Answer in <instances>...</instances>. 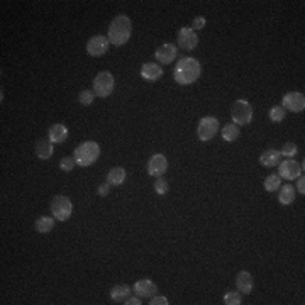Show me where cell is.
<instances>
[{"mask_svg":"<svg viewBox=\"0 0 305 305\" xmlns=\"http://www.w3.org/2000/svg\"><path fill=\"white\" fill-rule=\"evenodd\" d=\"M303 161L302 165L300 163H297L295 160H285L283 163H280V166H278V175L280 178H285V180H297L298 176L302 175L303 171Z\"/></svg>","mask_w":305,"mask_h":305,"instance_id":"ba28073f","label":"cell"},{"mask_svg":"<svg viewBox=\"0 0 305 305\" xmlns=\"http://www.w3.org/2000/svg\"><path fill=\"white\" fill-rule=\"evenodd\" d=\"M200 73H202L200 63H198L195 58L185 56L176 63L175 71H173V78H175V82L180 83V85H192L193 82L198 80Z\"/></svg>","mask_w":305,"mask_h":305,"instance_id":"6da1fadb","label":"cell"},{"mask_svg":"<svg viewBox=\"0 0 305 305\" xmlns=\"http://www.w3.org/2000/svg\"><path fill=\"white\" fill-rule=\"evenodd\" d=\"M109 190H110V183L105 182V183H102V185H98L97 193H98L100 197H107V195H109Z\"/></svg>","mask_w":305,"mask_h":305,"instance_id":"836d02e7","label":"cell"},{"mask_svg":"<svg viewBox=\"0 0 305 305\" xmlns=\"http://www.w3.org/2000/svg\"><path fill=\"white\" fill-rule=\"evenodd\" d=\"M265 190L266 192H276V190H280V187H282V178H280V175H268L266 176V180H265Z\"/></svg>","mask_w":305,"mask_h":305,"instance_id":"d4e9b609","label":"cell"},{"mask_svg":"<svg viewBox=\"0 0 305 305\" xmlns=\"http://www.w3.org/2000/svg\"><path fill=\"white\" fill-rule=\"evenodd\" d=\"M220 134H222V139L224 141H227V143H234V141L238 139L239 134H241L239 125L234 124V122L225 124L224 128H222V131H220Z\"/></svg>","mask_w":305,"mask_h":305,"instance_id":"7402d4cb","label":"cell"},{"mask_svg":"<svg viewBox=\"0 0 305 305\" xmlns=\"http://www.w3.org/2000/svg\"><path fill=\"white\" fill-rule=\"evenodd\" d=\"M134 292L138 293V297H152L156 295L158 287L155 282L148 280V278H143V280H138L134 283Z\"/></svg>","mask_w":305,"mask_h":305,"instance_id":"9a60e30c","label":"cell"},{"mask_svg":"<svg viewBox=\"0 0 305 305\" xmlns=\"http://www.w3.org/2000/svg\"><path fill=\"white\" fill-rule=\"evenodd\" d=\"M176 56H178V48L171 43H165V44L158 46L155 51V58L158 60V63H161V65H170V63L175 61Z\"/></svg>","mask_w":305,"mask_h":305,"instance_id":"4fadbf2b","label":"cell"},{"mask_svg":"<svg viewBox=\"0 0 305 305\" xmlns=\"http://www.w3.org/2000/svg\"><path fill=\"white\" fill-rule=\"evenodd\" d=\"M34 151H36V156L39 158V160H49L53 156V143L49 139H38V143L34 146Z\"/></svg>","mask_w":305,"mask_h":305,"instance_id":"d6986e66","label":"cell"},{"mask_svg":"<svg viewBox=\"0 0 305 305\" xmlns=\"http://www.w3.org/2000/svg\"><path fill=\"white\" fill-rule=\"evenodd\" d=\"M125 303L128 305H141V300H139V297H129L128 300H125Z\"/></svg>","mask_w":305,"mask_h":305,"instance_id":"d590c367","label":"cell"},{"mask_svg":"<svg viewBox=\"0 0 305 305\" xmlns=\"http://www.w3.org/2000/svg\"><path fill=\"white\" fill-rule=\"evenodd\" d=\"M98 156H100V146L93 141H85V143L78 144L75 148V155H73L77 165L83 168L93 165L98 160Z\"/></svg>","mask_w":305,"mask_h":305,"instance_id":"3957f363","label":"cell"},{"mask_svg":"<svg viewBox=\"0 0 305 305\" xmlns=\"http://www.w3.org/2000/svg\"><path fill=\"white\" fill-rule=\"evenodd\" d=\"M278 200L283 205H290L295 200V188H293L290 183L280 187V193H278Z\"/></svg>","mask_w":305,"mask_h":305,"instance_id":"603a6c76","label":"cell"},{"mask_svg":"<svg viewBox=\"0 0 305 305\" xmlns=\"http://www.w3.org/2000/svg\"><path fill=\"white\" fill-rule=\"evenodd\" d=\"M49 209H51L53 217H55L56 220H60V222H65V220L70 219L71 214H73V204H71L70 198L65 197V195L53 197Z\"/></svg>","mask_w":305,"mask_h":305,"instance_id":"277c9868","label":"cell"},{"mask_svg":"<svg viewBox=\"0 0 305 305\" xmlns=\"http://www.w3.org/2000/svg\"><path fill=\"white\" fill-rule=\"evenodd\" d=\"M219 133V120L215 117H202L197 125V136L200 141H210L215 134Z\"/></svg>","mask_w":305,"mask_h":305,"instance_id":"52a82bcc","label":"cell"},{"mask_svg":"<svg viewBox=\"0 0 305 305\" xmlns=\"http://www.w3.org/2000/svg\"><path fill=\"white\" fill-rule=\"evenodd\" d=\"M77 165V161H75V158H71V156H65V158H61V161H60V168L63 171H71L73 168H75Z\"/></svg>","mask_w":305,"mask_h":305,"instance_id":"f546056e","label":"cell"},{"mask_svg":"<svg viewBox=\"0 0 305 305\" xmlns=\"http://www.w3.org/2000/svg\"><path fill=\"white\" fill-rule=\"evenodd\" d=\"M129 295H131V287L125 285V283H119V285L112 287V290H110V298L115 303H125Z\"/></svg>","mask_w":305,"mask_h":305,"instance_id":"ac0fdd59","label":"cell"},{"mask_svg":"<svg viewBox=\"0 0 305 305\" xmlns=\"http://www.w3.org/2000/svg\"><path fill=\"white\" fill-rule=\"evenodd\" d=\"M297 188H298V192H300L302 195H303V193H305V178L303 176H298L297 178Z\"/></svg>","mask_w":305,"mask_h":305,"instance_id":"e575fe53","label":"cell"},{"mask_svg":"<svg viewBox=\"0 0 305 305\" xmlns=\"http://www.w3.org/2000/svg\"><path fill=\"white\" fill-rule=\"evenodd\" d=\"M146 170H148V175L149 176H155V178L163 176L168 171V160H166V156L160 155V152H158V155H152L149 160H148V166H146Z\"/></svg>","mask_w":305,"mask_h":305,"instance_id":"9c48e42d","label":"cell"},{"mask_svg":"<svg viewBox=\"0 0 305 305\" xmlns=\"http://www.w3.org/2000/svg\"><path fill=\"white\" fill-rule=\"evenodd\" d=\"M55 217H48V215H43V217H39L38 220H36V231L41 234H48L53 231V227H55Z\"/></svg>","mask_w":305,"mask_h":305,"instance_id":"cb8c5ba5","label":"cell"},{"mask_svg":"<svg viewBox=\"0 0 305 305\" xmlns=\"http://www.w3.org/2000/svg\"><path fill=\"white\" fill-rule=\"evenodd\" d=\"M168 190H170V187H168V182L165 180V178L163 176L156 178L155 180V192L158 193V195H166Z\"/></svg>","mask_w":305,"mask_h":305,"instance_id":"f1b7e54d","label":"cell"},{"mask_svg":"<svg viewBox=\"0 0 305 305\" xmlns=\"http://www.w3.org/2000/svg\"><path fill=\"white\" fill-rule=\"evenodd\" d=\"M287 115V110L282 107V105H275V107L270 109V119L273 122H282Z\"/></svg>","mask_w":305,"mask_h":305,"instance_id":"484cf974","label":"cell"},{"mask_svg":"<svg viewBox=\"0 0 305 305\" xmlns=\"http://www.w3.org/2000/svg\"><path fill=\"white\" fill-rule=\"evenodd\" d=\"M131 34H133V24L128 15H117L109 26V43L112 46H122L129 41Z\"/></svg>","mask_w":305,"mask_h":305,"instance_id":"7a4b0ae2","label":"cell"},{"mask_svg":"<svg viewBox=\"0 0 305 305\" xmlns=\"http://www.w3.org/2000/svg\"><path fill=\"white\" fill-rule=\"evenodd\" d=\"M236 287H238V290L241 293H251L253 292V287H255V280L253 276H251L249 271H239L238 276H236Z\"/></svg>","mask_w":305,"mask_h":305,"instance_id":"2e32d148","label":"cell"},{"mask_svg":"<svg viewBox=\"0 0 305 305\" xmlns=\"http://www.w3.org/2000/svg\"><path fill=\"white\" fill-rule=\"evenodd\" d=\"M115 80L110 71H98L95 78H93V92L97 97L105 98L114 92Z\"/></svg>","mask_w":305,"mask_h":305,"instance_id":"5b68a950","label":"cell"},{"mask_svg":"<svg viewBox=\"0 0 305 305\" xmlns=\"http://www.w3.org/2000/svg\"><path fill=\"white\" fill-rule=\"evenodd\" d=\"M151 305H168L170 302H168V298L166 297H161V295H152L151 297Z\"/></svg>","mask_w":305,"mask_h":305,"instance_id":"d6a6232c","label":"cell"},{"mask_svg":"<svg viewBox=\"0 0 305 305\" xmlns=\"http://www.w3.org/2000/svg\"><path fill=\"white\" fill-rule=\"evenodd\" d=\"M178 46L183 51H193L198 46V36L192 28H182L178 31Z\"/></svg>","mask_w":305,"mask_h":305,"instance_id":"8fae6325","label":"cell"},{"mask_svg":"<svg viewBox=\"0 0 305 305\" xmlns=\"http://www.w3.org/2000/svg\"><path fill=\"white\" fill-rule=\"evenodd\" d=\"M68 138V129L65 124H53L48 131V139L53 144H63Z\"/></svg>","mask_w":305,"mask_h":305,"instance_id":"e0dca14e","label":"cell"},{"mask_svg":"<svg viewBox=\"0 0 305 305\" xmlns=\"http://www.w3.org/2000/svg\"><path fill=\"white\" fill-rule=\"evenodd\" d=\"M283 105L282 107L285 110H290V112H302L305 109V97L300 92H288L283 95L282 98Z\"/></svg>","mask_w":305,"mask_h":305,"instance_id":"7c38bea8","label":"cell"},{"mask_svg":"<svg viewBox=\"0 0 305 305\" xmlns=\"http://www.w3.org/2000/svg\"><path fill=\"white\" fill-rule=\"evenodd\" d=\"M280 151L278 149H266L265 152H261V156H260V163L263 166H266V168H271V166H276V165H280Z\"/></svg>","mask_w":305,"mask_h":305,"instance_id":"ffe728a7","label":"cell"},{"mask_svg":"<svg viewBox=\"0 0 305 305\" xmlns=\"http://www.w3.org/2000/svg\"><path fill=\"white\" fill-rule=\"evenodd\" d=\"M93 98H95V92L93 90H82L80 93H78V102H80L82 105H90L92 102H93Z\"/></svg>","mask_w":305,"mask_h":305,"instance_id":"83f0119b","label":"cell"},{"mask_svg":"<svg viewBox=\"0 0 305 305\" xmlns=\"http://www.w3.org/2000/svg\"><path fill=\"white\" fill-rule=\"evenodd\" d=\"M231 115H233L234 124L246 125V124H249L251 120H253V107H251V104L248 100H243V98H239V100H236L233 104V109H231Z\"/></svg>","mask_w":305,"mask_h":305,"instance_id":"8992f818","label":"cell"},{"mask_svg":"<svg viewBox=\"0 0 305 305\" xmlns=\"http://www.w3.org/2000/svg\"><path fill=\"white\" fill-rule=\"evenodd\" d=\"M224 303L225 305H241L243 303V298H241V292L231 290L224 295Z\"/></svg>","mask_w":305,"mask_h":305,"instance_id":"4316f807","label":"cell"},{"mask_svg":"<svg viewBox=\"0 0 305 305\" xmlns=\"http://www.w3.org/2000/svg\"><path fill=\"white\" fill-rule=\"evenodd\" d=\"M205 24H207V20L202 15H197V17H193V22H192V29L193 31H200L205 28Z\"/></svg>","mask_w":305,"mask_h":305,"instance_id":"1f68e13d","label":"cell"},{"mask_svg":"<svg viewBox=\"0 0 305 305\" xmlns=\"http://www.w3.org/2000/svg\"><path fill=\"white\" fill-rule=\"evenodd\" d=\"M109 38L107 36H102V34H97V36H92L90 39H88V43H87V53L90 56H102L107 53L109 49Z\"/></svg>","mask_w":305,"mask_h":305,"instance_id":"30bf717a","label":"cell"},{"mask_svg":"<svg viewBox=\"0 0 305 305\" xmlns=\"http://www.w3.org/2000/svg\"><path fill=\"white\" fill-rule=\"evenodd\" d=\"M297 144L295 143H285L283 144V148H282V151H280V155L282 156H287V158H293L297 155Z\"/></svg>","mask_w":305,"mask_h":305,"instance_id":"4dcf8cb0","label":"cell"},{"mask_svg":"<svg viewBox=\"0 0 305 305\" xmlns=\"http://www.w3.org/2000/svg\"><path fill=\"white\" fill-rule=\"evenodd\" d=\"M107 182L112 187H119L125 182V170L122 166H115L107 173Z\"/></svg>","mask_w":305,"mask_h":305,"instance_id":"44dd1931","label":"cell"},{"mask_svg":"<svg viewBox=\"0 0 305 305\" xmlns=\"http://www.w3.org/2000/svg\"><path fill=\"white\" fill-rule=\"evenodd\" d=\"M141 77H143L144 80H148V82H156V80H160V78L163 77V68L158 65V63L148 61V63H144V65L141 66Z\"/></svg>","mask_w":305,"mask_h":305,"instance_id":"5bb4252c","label":"cell"}]
</instances>
